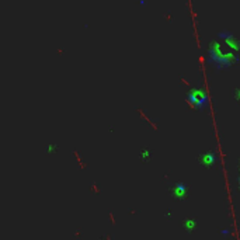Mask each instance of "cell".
<instances>
[{
  "instance_id": "obj_1",
  "label": "cell",
  "mask_w": 240,
  "mask_h": 240,
  "mask_svg": "<svg viewBox=\"0 0 240 240\" xmlns=\"http://www.w3.org/2000/svg\"><path fill=\"white\" fill-rule=\"evenodd\" d=\"M208 59L211 63L215 65L216 72H221L223 69H229L233 65H237L240 58L235 51H230V49L223 51L221 42L212 39L208 46Z\"/></svg>"
},
{
  "instance_id": "obj_2",
  "label": "cell",
  "mask_w": 240,
  "mask_h": 240,
  "mask_svg": "<svg viewBox=\"0 0 240 240\" xmlns=\"http://www.w3.org/2000/svg\"><path fill=\"white\" fill-rule=\"evenodd\" d=\"M187 103L189 106L195 107L198 110H202V108H207L208 104H209V98H208L207 90L204 87H194L191 88L188 93H187V97H185Z\"/></svg>"
},
{
  "instance_id": "obj_3",
  "label": "cell",
  "mask_w": 240,
  "mask_h": 240,
  "mask_svg": "<svg viewBox=\"0 0 240 240\" xmlns=\"http://www.w3.org/2000/svg\"><path fill=\"white\" fill-rule=\"evenodd\" d=\"M218 38L219 41L226 46V49H230V51L239 52L240 51V39L235 37V34L227 31V30H222L218 33Z\"/></svg>"
},
{
  "instance_id": "obj_4",
  "label": "cell",
  "mask_w": 240,
  "mask_h": 240,
  "mask_svg": "<svg viewBox=\"0 0 240 240\" xmlns=\"http://www.w3.org/2000/svg\"><path fill=\"white\" fill-rule=\"evenodd\" d=\"M216 162H218V156L213 150H208V152L201 153V155L198 156V163L201 164V166L207 167V169L213 167L215 164H216Z\"/></svg>"
},
{
  "instance_id": "obj_5",
  "label": "cell",
  "mask_w": 240,
  "mask_h": 240,
  "mask_svg": "<svg viewBox=\"0 0 240 240\" xmlns=\"http://www.w3.org/2000/svg\"><path fill=\"white\" fill-rule=\"evenodd\" d=\"M187 194H188V189H187V185L184 183H177V184L171 188V195L173 198L177 199V201H183V199L187 198Z\"/></svg>"
},
{
  "instance_id": "obj_6",
  "label": "cell",
  "mask_w": 240,
  "mask_h": 240,
  "mask_svg": "<svg viewBox=\"0 0 240 240\" xmlns=\"http://www.w3.org/2000/svg\"><path fill=\"white\" fill-rule=\"evenodd\" d=\"M183 227L185 229L187 233H191L197 229V219L195 218H187L183 221Z\"/></svg>"
},
{
  "instance_id": "obj_7",
  "label": "cell",
  "mask_w": 240,
  "mask_h": 240,
  "mask_svg": "<svg viewBox=\"0 0 240 240\" xmlns=\"http://www.w3.org/2000/svg\"><path fill=\"white\" fill-rule=\"evenodd\" d=\"M139 157L142 159L143 162H146L149 157H150V150H149V149H142V152L139 153Z\"/></svg>"
},
{
  "instance_id": "obj_8",
  "label": "cell",
  "mask_w": 240,
  "mask_h": 240,
  "mask_svg": "<svg viewBox=\"0 0 240 240\" xmlns=\"http://www.w3.org/2000/svg\"><path fill=\"white\" fill-rule=\"evenodd\" d=\"M56 149H58V146H56L55 143H51V145H48L45 148V150H46V153H53V152H56Z\"/></svg>"
},
{
  "instance_id": "obj_9",
  "label": "cell",
  "mask_w": 240,
  "mask_h": 240,
  "mask_svg": "<svg viewBox=\"0 0 240 240\" xmlns=\"http://www.w3.org/2000/svg\"><path fill=\"white\" fill-rule=\"evenodd\" d=\"M233 98H235V100H237V101H239V104H240V87L236 88L235 91H233Z\"/></svg>"
},
{
  "instance_id": "obj_10",
  "label": "cell",
  "mask_w": 240,
  "mask_h": 240,
  "mask_svg": "<svg viewBox=\"0 0 240 240\" xmlns=\"http://www.w3.org/2000/svg\"><path fill=\"white\" fill-rule=\"evenodd\" d=\"M237 188L240 189V175H239V177H237Z\"/></svg>"
},
{
  "instance_id": "obj_11",
  "label": "cell",
  "mask_w": 240,
  "mask_h": 240,
  "mask_svg": "<svg viewBox=\"0 0 240 240\" xmlns=\"http://www.w3.org/2000/svg\"><path fill=\"white\" fill-rule=\"evenodd\" d=\"M237 162H239V163H237V169H239V171H240V159L237 160Z\"/></svg>"
}]
</instances>
